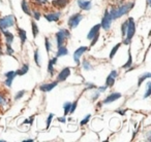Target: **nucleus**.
<instances>
[{
  "instance_id": "f257e3e1",
  "label": "nucleus",
  "mask_w": 151,
  "mask_h": 142,
  "mask_svg": "<svg viewBox=\"0 0 151 142\" xmlns=\"http://www.w3.org/2000/svg\"><path fill=\"white\" fill-rule=\"evenodd\" d=\"M134 6V2H127L125 4L121 5V6H118V7H112L111 11H109L110 16H111L112 20L114 19H118V18L122 17L123 15L127 13L132 7Z\"/></svg>"
},
{
  "instance_id": "f03ea898",
  "label": "nucleus",
  "mask_w": 151,
  "mask_h": 142,
  "mask_svg": "<svg viewBox=\"0 0 151 142\" xmlns=\"http://www.w3.org/2000/svg\"><path fill=\"white\" fill-rule=\"evenodd\" d=\"M134 33H136V24H134V20L132 18H129L127 20V28H126V37H124L123 43L128 44L132 40V38L134 37Z\"/></svg>"
},
{
  "instance_id": "7ed1b4c3",
  "label": "nucleus",
  "mask_w": 151,
  "mask_h": 142,
  "mask_svg": "<svg viewBox=\"0 0 151 142\" xmlns=\"http://www.w3.org/2000/svg\"><path fill=\"white\" fill-rule=\"evenodd\" d=\"M16 23L15 17L13 15L6 16V17H3L0 19V30H5L6 28L13 27Z\"/></svg>"
},
{
  "instance_id": "20e7f679",
  "label": "nucleus",
  "mask_w": 151,
  "mask_h": 142,
  "mask_svg": "<svg viewBox=\"0 0 151 142\" xmlns=\"http://www.w3.org/2000/svg\"><path fill=\"white\" fill-rule=\"evenodd\" d=\"M70 36L69 34V31L66 29H61L59 30L58 32L56 33V40H57V48H60V46L63 45L65 39L68 38Z\"/></svg>"
},
{
  "instance_id": "39448f33",
  "label": "nucleus",
  "mask_w": 151,
  "mask_h": 142,
  "mask_svg": "<svg viewBox=\"0 0 151 142\" xmlns=\"http://www.w3.org/2000/svg\"><path fill=\"white\" fill-rule=\"evenodd\" d=\"M82 19H83V16L81 13H75V15H73L68 19V26L71 29H73V28H76L79 25V23L82 21Z\"/></svg>"
},
{
  "instance_id": "423d86ee",
  "label": "nucleus",
  "mask_w": 151,
  "mask_h": 142,
  "mask_svg": "<svg viewBox=\"0 0 151 142\" xmlns=\"http://www.w3.org/2000/svg\"><path fill=\"white\" fill-rule=\"evenodd\" d=\"M111 22H112V18L109 13V11H106L103 20H101V23L99 24V25L105 30H109L110 28H111Z\"/></svg>"
},
{
  "instance_id": "0eeeda50",
  "label": "nucleus",
  "mask_w": 151,
  "mask_h": 142,
  "mask_svg": "<svg viewBox=\"0 0 151 142\" xmlns=\"http://www.w3.org/2000/svg\"><path fill=\"white\" fill-rule=\"evenodd\" d=\"M87 50H88V48H87V46H81V48H79L78 50L75 52V54H73V60H75V62L77 63V65L80 64L81 56H82V55L84 54Z\"/></svg>"
},
{
  "instance_id": "6e6552de",
  "label": "nucleus",
  "mask_w": 151,
  "mask_h": 142,
  "mask_svg": "<svg viewBox=\"0 0 151 142\" xmlns=\"http://www.w3.org/2000/svg\"><path fill=\"white\" fill-rule=\"evenodd\" d=\"M69 75H70V68L66 67V68L62 69L60 73L58 74V76H57V82H64Z\"/></svg>"
},
{
  "instance_id": "1a4fd4ad",
  "label": "nucleus",
  "mask_w": 151,
  "mask_h": 142,
  "mask_svg": "<svg viewBox=\"0 0 151 142\" xmlns=\"http://www.w3.org/2000/svg\"><path fill=\"white\" fill-rule=\"evenodd\" d=\"M118 75V72L115 70H113L110 73V75L107 77V80H106V87H113V84H115V78L117 77Z\"/></svg>"
},
{
  "instance_id": "9d476101",
  "label": "nucleus",
  "mask_w": 151,
  "mask_h": 142,
  "mask_svg": "<svg viewBox=\"0 0 151 142\" xmlns=\"http://www.w3.org/2000/svg\"><path fill=\"white\" fill-rule=\"evenodd\" d=\"M61 17L60 11H57V13H50L45 15V18L48 22H58L59 19Z\"/></svg>"
},
{
  "instance_id": "9b49d317",
  "label": "nucleus",
  "mask_w": 151,
  "mask_h": 142,
  "mask_svg": "<svg viewBox=\"0 0 151 142\" xmlns=\"http://www.w3.org/2000/svg\"><path fill=\"white\" fill-rule=\"evenodd\" d=\"M69 1H70V0H53L52 5L58 9H62L66 6L67 3H68Z\"/></svg>"
},
{
  "instance_id": "f8f14e48",
  "label": "nucleus",
  "mask_w": 151,
  "mask_h": 142,
  "mask_svg": "<svg viewBox=\"0 0 151 142\" xmlns=\"http://www.w3.org/2000/svg\"><path fill=\"white\" fill-rule=\"evenodd\" d=\"M78 5L83 11H89L92 6L91 1H88V0H78Z\"/></svg>"
},
{
  "instance_id": "ddd939ff",
  "label": "nucleus",
  "mask_w": 151,
  "mask_h": 142,
  "mask_svg": "<svg viewBox=\"0 0 151 142\" xmlns=\"http://www.w3.org/2000/svg\"><path fill=\"white\" fill-rule=\"evenodd\" d=\"M119 98H121V94L120 93H113V94L109 95L107 98L104 100V104H108V103H111L115 100H118Z\"/></svg>"
},
{
  "instance_id": "4468645a",
  "label": "nucleus",
  "mask_w": 151,
  "mask_h": 142,
  "mask_svg": "<svg viewBox=\"0 0 151 142\" xmlns=\"http://www.w3.org/2000/svg\"><path fill=\"white\" fill-rule=\"evenodd\" d=\"M99 29H101V25H95L94 27H92L90 29V31H89L88 35H87V38H88L89 40H91L95 35L99 34Z\"/></svg>"
},
{
  "instance_id": "2eb2a0df",
  "label": "nucleus",
  "mask_w": 151,
  "mask_h": 142,
  "mask_svg": "<svg viewBox=\"0 0 151 142\" xmlns=\"http://www.w3.org/2000/svg\"><path fill=\"white\" fill-rule=\"evenodd\" d=\"M58 84V82H51V84H42L40 87V89L42 91V92H50L52 91L55 87Z\"/></svg>"
},
{
  "instance_id": "dca6fc26",
  "label": "nucleus",
  "mask_w": 151,
  "mask_h": 142,
  "mask_svg": "<svg viewBox=\"0 0 151 142\" xmlns=\"http://www.w3.org/2000/svg\"><path fill=\"white\" fill-rule=\"evenodd\" d=\"M1 32H2L3 35L5 36V42H6V44H11L12 45V43H13V41H14V35L13 34L9 31H5V30H2Z\"/></svg>"
},
{
  "instance_id": "f3484780",
  "label": "nucleus",
  "mask_w": 151,
  "mask_h": 142,
  "mask_svg": "<svg viewBox=\"0 0 151 142\" xmlns=\"http://www.w3.org/2000/svg\"><path fill=\"white\" fill-rule=\"evenodd\" d=\"M57 62V57H55V58L51 59L50 61H49V64H48V71L50 74H53V71H54V65L56 64Z\"/></svg>"
},
{
  "instance_id": "a211bd4d",
  "label": "nucleus",
  "mask_w": 151,
  "mask_h": 142,
  "mask_svg": "<svg viewBox=\"0 0 151 142\" xmlns=\"http://www.w3.org/2000/svg\"><path fill=\"white\" fill-rule=\"evenodd\" d=\"M18 34H19V36H20L21 42L22 43H24V42L26 41V39H27V34H26V31L23 29H21V28H18Z\"/></svg>"
},
{
  "instance_id": "6ab92c4d",
  "label": "nucleus",
  "mask_w": 151,
  "mask_h": 142,
  "mask_svg": "<svg viewBox=\"0 0 151 142\" xmlns=\"http://www.w3.org/2000/svg\"><path fill=\"white\" fill-rule=\"evenodd\" d=\"M68 54V50H67V48H65V46H60V48H58V52H57V55L56 57L57 58H59V57H62V56H66V55Z\"/></svg>"
},
{
  "instance_id": "aec40b11",
  "label": "nucleus",
  "mask_w": 151,
  "mask_h": 142,
  "mask_svg": "<svg viewBox=\"0 0 151 142\" xmlns=\"http://www.w3.org/2000/svg\"><path fill=\"white\" fill-rule=\"evenodd\" d=\"M28 70H29V66H28L27 64H24L23 67H22L21 69H19V70L16 72V75H24V74L27 73Z\"/></svg>"
},
{
  "instance_id": "412c9836",
  "label": "nucleus",
  "mask_w": 151,
  "mask_h": 142,
  "mask_svg": "<svg viewBox=\"0 0 151 142\" xmlns=\"http://www.w3.org/2000/svg\"><path fill=\"white\" fill-rule=\"evenodd\" d=\"M22 9L23 11L28 16H31V13H30V9H29V6H28L27 2H26V0H23L22 1Z\"/></svg>"
},
{
  "instance_id": "4be33fe9",
  "label": "nucleus",
  "mask_w": 151,
  "mask_h": 142,
  "mask_svg": "<svg viewBox=\"0 0 151 142\" xmlns=\"http://www.w3.org/2000/svg\"><path fill=\"white\" fill-rule=\"evenodd\" d=\"M132 65V54H130V50H128V60L125 64L122 66V68H129Z\"/></svg>"
},
{
  "instance_id": "5701e85b",
  "label": "nucleus",
  "mask_w": 151,
  "mask_h": 142,
  "mask_svg": "<svg viewBox=\"0 0 151 142\" xmlns=\"http://www.w3.org/2000/svg\"><path fill=\"white\" fill-rule=\"evenodd\" d=\"M70 106H71L70 102L64 103V105H63V108H64V116H66L67 114H69V111H70Z\"/></svg>"
},
{
  "instance_id": "b1692460",
  "label": "nucleus",
  "mask_w": 151,
  "mask_h": 142,
  "mask_svg": "<svg viewBox=\"0 0 151 142\" xmlns=\"http://www.w3.org/2000/svg\"><path fill=\"white\" fill-rule=\"evenodd\" d=\"M120 45H121V43H118V44H116V45L114 46L113 50H111V53H110V59H113V57L115 56V54L117 53V50H119Z\"/></svg>"
},
{
  "instance_id": "393cba45",
  "label": "nucleus",
  "mask_w": 151,
  "mask_h": 142,
  "mask_svg": "<svg viewBox=\"0 0 151 142\" xmlns=\"http://www.w3.org/2000/svg\"><path fill=\"white\" fill-rule=\"evenodd\" d=\"M31 27H32V33H33V37H36L38 34V28L36 26L35 22H31Z\"/></svg>"
},
{
  "instance_id": "a878e982",
  "label": "nucleus",
  "mask_w": 151,
  "mask_h": 142,
  "mask_svg": "<svg viewBox=\"0 0 151 142\" xmlns=\"http://www.w3.org/2000/svg\"><path fill=\"white\" fill-rule=\"evenodd\" d=\"M149 77H151V74L149 73V72H148V73H145L144 75H142V76H141L140 78H139V82H138V86L140 87L141 84H142V82H144V80H146V78H149Z\"/></svg>"
},
{
  "instance_id": "bb28decb",
  "label": "nucleus",
  "mask_w": 151,
  "mask_h": 142,
  "mask_svg": "<svg viewBox=\"0 0 151 142\" xmlns=\"http://www.w3.org/2000/svg\"><path fill=\"white\" fill-rule=\"evenodd\" d=\"M83 68H84L85 70H91V69H92V66H91L90 63H89L88 61L84 60L83 61Z\"/></svg>"
},
{
  "instance_id": "cd10ccee",
  "label": "nucleus",
  "mask_w": 151,
  "mask_h": 142,
  "mask_svg": "<svg viewBox=\"0 0 151 142\" xmlns=\"http://www.w3.org/2000/svg\"><path fill=\"white\" fill-rule=\"evenodd\" d=\"M147 91H146V94H145V96H144V98H148L149 96H150V94H151V82H148L147 84Z\"/></svg>"
},
{
  "instance_id": "c85d7f7f",
  "label": "nucleus",
  "mask_w": 151,
  "mask_h": 142,
  "mask_svg": "<svg viewBox=\"0 0 151 142\" xmlns=\"http://www.w3.org/2000/svg\"><path fill=\"white\" fill-rule=\"evenodd\" d=\"M126 28H127V21L124 22V23L122 24V27H121V30H122V36H123V37H125Z\"/></svg>"
},
{
  "instance_id": "c756f323",
  "label": "nucleus",
  "mask_w": 151,
  "mask_h": 142,
  "mask_svg": "<svg viewBox=\"0 0 151 142\" xmlns=\"http://www.w3.org/2000/svg\"><path fill=\"white\" fill-rule=\"evenodd\" d=\"M14 77H15V76H11V77H7V78H6V80H5V84H6V87L11 88V87H12V84H13Z\"/></svg>"
},
{
  "instance_id": "7c9ffc66",
  "label": "nucleus",
  "mask_w": 151,
  "mask_h": 142,
  "mask_svg": "<svg viewBox=\"0 0 151 142\" xmlns=\"http://www.w3.org/2000/svg\"><path fill=\"white\" fill-rule=\"evenodd\" d=\"M34 60H35V63L37 66H40V56H38V50H35V53H34Z\"/></svg>"
},
{
  "instance_id": "2f4dec72",
  "label": "nucleus",
  "mask_w": 151,
  "mask_h": 142,
  "mask_svg": "<svg viewBox=\"0 0 151 142\" xmlns=\"http://www.w3.org/2000/svg\"><path fill=\"white\" fill-rule=\"evenodd\" d=\"M25 93H26V91H20L19 93H18L17 95H16V97H15V100H19V99H21L22 97L24 96V95H25Z\"/></svg>"
},
{
  "instance_id": "473e14b6",
  "label": "nucleus",
  "mask_w": 151,
  "mask_h": 142,
  "mask_svg": "<svg viewBox=\"0 0 151 142\" xmlns=\"http://www.w3.org/2000/svg\"><path fill=\"white\" fill-rule=\"evenodd\" d=\"M32 1L37 5H44L48 3V0H32Z\"/></svg>"
},
{
  "instance_id": "72a5a7b5",
  "label": "nucleus",
  "mask_w": 151,
  "mask_h": 142,
  "mask_svg": "<svg viewBox=\"0 0 151 142\" xmlns=\"http://www.w3.org/2000/svg\"><path fill=\"white\" fill-rule=\"evenodd\" d=\"M6 54L9 55V56H12L14 54V50L12 48L11 44H6Z\"/></svg>"
},
{
  "instance_id": "f704fd0d",
  "label": "nucleus",
  "mask_w": 151,
  "mask_h": 142,
  "mask_svg": "<svg viewBox=\"0 0 151 142\" xmlns=\"http://www.w3.org/2000/svg\"><path fill=\"white\" fill-rule=\"evenodd\" d=\"M54 117V114L53 113H51L50 115H49L48 119H47V129H49V127H50V124H51V121H52V119Z\"/></svg>"
},
{
  "instance_id": "c9c22d12",
  "label": "nucleus",
  "mask_w": 151,
  "mask_h": 142,
  "mask_svg": "<svg viewBox=\"0 0 151 142\" xmlns=\"http://www.w3.org/2000/svg\"><path fill=\"white\" fill-rule=\"evenodd\" d=\"M90 117H91V116H90V114H88L86 117H85L84 119H82V121H81V126H84V125H86V124L89 121V119H90Z\"/></svg>"
},
{
  "instance_id": "e433bc0d",
  "label": "nucleus",
  "mask_w": 151,
  "mask_h": 142,
  "mask_svg": "<svg viewBox=\"0 0 151 142\" xmlns=\"http://www.w3.org/2000/svg\"><path fill=\"white\" fill-rule=\"evenodd\" d=\"M46 50H47V53H50L51 44H50V41H49L48 38H46Z\"/></svg>"
},
{
  "instance_id": "4c0bfd02",
  "label": "nucleus",
  "mask_w": 151,
  "mask_h": 142,
  "mask_svg": "<svg viewBox=\"0 0 151 142\" xmlns=\"http://www.w3.org/2000/svg\"><path fill=\"white\" fill-rule=\"evenodd\" d=\"M77 104H78V102H77V101H76V102H73V104H71V106H70V111H69V113H73V111H75L76 107H77Z\"/></svg>"
},
{
  "instance_id": "58836bf2",
  "label": "nucleus",
  "mask_w": 151,
  "mask_h": 142,
  "mask_svg": "<svg viewBox=\"0 0 151 142\" xmlns=\"http://www.w3.org/2000/svg\"><path fill=\"white\" fill-rule=\"evenodd\" d=\"M5 104H6V100H5V98L2 95L0 94V105H5Z\"/></svg>"
},
{
  "instance_id": "ea45409f",
  "label": "nucleus",
  "mask_w": 151,
  "mask_h": 142,
  "mask_svg": "<svg viewBox=\"0 0 151 142\" xmlns=\"http://www.w3.org/2000/svg\"><path fill=\"white\" fill-rule=\"evenodd\" d=\"M33 16H34V18H35V20H36V21H38V20L40 19V13H38L37 11H34Z\"/></svg>"
},
{
  "instance_id": "a19ab883",
  "label": "nucleus",
  "mask_w": 151,
  "mask_h": 142,
  "mask_svg": "<svg viewBox=\"0 0 151 142\" xmlns=\"http://www.w3.org/2000/svg\"><path fill=\"white\" fill-rule=\"evenodd\" d=\"M33 119H34V116H31V117H30V119H25L23 124H30V125H32V121H33Z\"/></svg>"
},
{
  "instance_id": "79ce46f5",
  "label": "nucleus",
  "mask_w": 151,
  "mask_h": 142,
  "mask_svg": "<svg viewBox=\"0 0 151 142\" xmlns=\"http://www.w3.org/2000/svg\"><path fill=\"white\" fill-rule=\"evenodd\" d=\"M92 88H95V86L93 84H87V90L89 89H92Z\"/></svg>"
},
{
  "instance_id": "37998d69",
  "label": "nucleus",
  "mask_w": 151,
  "mask_h": 142,
  "mask_svg": "<svg viewBox=\"0 0 151 142\" xmlns=\"http://www.w3.org/2000/svg\"><path fill=\"white\" fill-rule=\"evenodd\" d=\"M58 121H61V123H65V121H66V119H65V116H62V117H59Z\"/></svg>"
},
{
  "instance_id": "c03bdc74",
  "label": "nucleus",
  "mask_w": 151,
  "mask_h": 142,
  "mask_svg": "<svg viewBox=\"0 0 151 142\" xmlns=\"http://www.w3.org/2000/svg\"><path fill=\"white\" fill-rule=\"evenodd\" d=\"M106 89H107V87H101V88H99V93H103V92H105V91H106Z\"/></svg>"
},
{
  "instance_id": "a18cd8bd",
  "label": "nucleus",
  "mask_w": 151,
  "mask_h": 142,
  "mask_svg": "<svg viewBox=\"0 0 151 142\" xmlns=\"http://www.w3.org/2000/svg\"><path fill=\"white\" fill-rule=\"evenodd\" d=\"M99 93H96V94L94 95V97H92V100H96L97 97H99Z\"/></svg>"
},
{
  "instance_id": "49530a36",
  "label": "nucleus",
  "mask_w": 151,
  "mask_h": 142,
  "mask_svg": "<svg viewBox=\"0 0 151 142\" xmlns=\"http://www.w3.org/2000/svg\"><path fill=\"white\" fill-rule=\"evenodd\" d=\"M117 112H118V113H120V114H122V115H123V114H124V112H125V111H124V110H117Z\"/></svg>"
},
{
  "instance_id": "de8ad7c7",
  "label": "nucleus",
  "mask_w": 151,
  "mask_h": 142,
  "mask_svg": "<svg viewBox=\"0 0 151 142\" xmlns=\"http://www.w3.org/2000/svg\"><path fill=\"white\" fill-rule=\"evenodd\" d=\"M33 140L32 139H28V140H24V142H32Z\"/></svg>"
},
{
  "instance_id": "09e8293b",
  "label": "nucleus",
  "mask_w": 151,
  "mask_h": 142,
  "mask_svg": "<svg viewBox=\"0 0 151 142\" xmlns=\"http://www.w3.org/2000/svg\"><path fill=\"white\" fill-rule=\"evenodd\" d=\"M149 4H150V0H147V5L149 6Z\"/></svg>"
},
{
  "instance_id": "8fccbe9b",
  "label": "nucleus",
  "mask_w": 151,
  "mask_h": 142,
  "mask_svg": "<svg viewBox=\"0 0 151 142\" xmlns=\"http://www.w3.org/2000/svg\"><path fill=\"white\" fill-rule=\"evenodd\" d=\"M0 54H2V50H1V48H0Z\"/></svg>"
}]
</instances>
